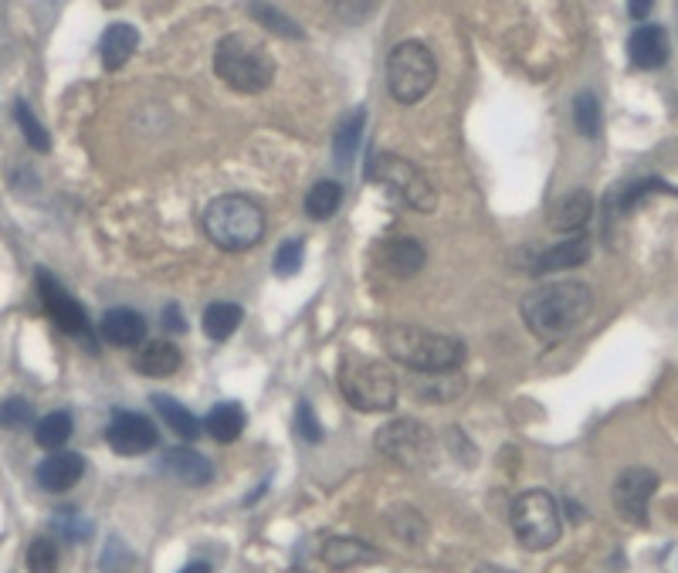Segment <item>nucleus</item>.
Instances as JSON below:
<instances>
[{
    "label": "nucleus",
    "instance_id": "nucleus-31",
    "mask_svg": "<svg viewBox=\"0 0 678 573\" xmlns=\"http://www.w3.org/2000/svg\"><path fill=\"white\" fill-rule=\"evenodd\" d=\"M59 560H62L59 543L48 536H38L32 547H27V570L32 573H54L59 570Z\"/></svg>",
    "mask_w": 678,
    "mask_h": 573
},
{
    "label": "nucleus",
    "instance_id": "nucleus-40",
    "mask_svg": "<svg viewBox=\"0 0 678 573\" xmlns=\"http://www.w3.org/2000/svg\"><path fill=\"white\" fill-rule=\"evenodd\" d=\"M180 573H211V566H208V563H201V560H197V563H187Z\"/></svg>",
    "mask_w": 678,
    "mask_h": 573
},
{
    "label": "nucleus",
    "instance_id": "nucleus-19",
    "mask_svg": "<svg viewBox=\"0 0 678 573\" xmlns=\"http://www.w3.org/2000/svg\"><path fill=\"white\" fill-rule=\"evenodd\" d=\"M590 258V245L583 238H570L563 245H553V248H536V254L529 258V269L532 272H563V269H577Z\"/></svg>",
    "mask_w": 678,
    "mask_h": 573
},
{
    "label": "nucleus",
    "instance_id": "nucleus-8",
    "mask_svg": "<svg viewBox=\"0 0 678 573\" xmlns=\"http://www.w3.org/2000/svg\"><path fill=\"white\" fill-rule=\"evenodd\" d=\"M513 533L526 550H550L563 533L560 502L547 489H529L513 502Z\"/></svg>",
    "mask_w": 678,
    "mask_h": 573
},
{
    "label": "nucleus",
    "instance_id": "nucleus-4",
    "mask_svg": "<svg viewBox=\"0 0 678 573\" xmlns=\"http://www.w3.org/2000/svg\"><path fill=\"white\" fill-rule=\"evenodd\" d=\"M336 384L356 411L384 414L398 404V377H393V370L377 357L343 353L336 363Z\"/></svg>",
    "mask_w": 678,
    "mask_h": 573
},
{
    "label": "nucleus",
    "instance_id": "nucleus-1",
    "mask_svg": "<svg viewBox=\"0 0 678 573\" xmlns=\"http://www.w3.org/2000/svg\"><path fill=\"white\" fill-rule=\"evenodd\" d=\"M590 309H593L590 285L577 278H560L523 296V323L543 342H560L574 329H580V323L590 316Z\"/></svg>",
    "mask_w": 678,
    "mask_h": 573
},
{
    "label": "nucleus",
    "instance_id": "nucleus-17",
    "mask_svg": "<svg viewBox=\"0 0 678 573\" xmlns=\"http://www.w3.org/2000/svg\"><path fill=\"white\" fill-rule=\"evenodd\" d=\"M590 211H593V197L587 190H567L550 208L553 232H560V235H577V232H583V224L590 221Z\"/></svg>",
    "mask_w": 678,
    "mask_h": 573
},
{
    "label": "nucleus",
    "instance_id": "nucleus-2",
    "mask_svg": "<svg viewBox=\"0 0 678 573\" xmlns=\"http://www.w3.org/2000/svg\"><path fill=\"white\" fill-rule=\"evenodd\" d=\"M387 357L411 366L414 374H451L465 360V342L448 333H431L417 326H390L380 336Z\"/></svg>",
    "mask_w": 678,
    "mask_h": 573
},
{
    "label": "nucleus",
    "instance_id": "nucleus-13",
    "mask_svg": "<svg viewBox=\"0 0 678 573\" xmlns=\"http://www.w3.org/2000/svg\"><path fill=\"white\" fill-rule=\"evenodd\" d=\"M81 475H85V458L75 451H51L38 465V485L51 496H62V493L75 489Z\"/></svg>",
    "mask_w": 678,
    "mask_h": 573
},
{
    "label": "nucleus",
    "instance_id": "nucleus-28",
    "mask_svg": "<svg viewBox=\"0 0 678 573\" xmlns=\"http://www.w3.org/2000/svg\"><path fill=\"white\" fill-rule=\"evenodd\" d=\"M339 204H343V187L332 180H319L305 194V214L313 221H329L339 211Z\"/></svg>",
    "mask_w": 678,
    "mask_h": 573
},
{
    "label": "nucleus",
    "instance_id": "nucleus-14",
    "mask_svg": "<svg viewBox=\"0 0 678 573\" xmlns=\"http://www.w3.org/2000/svg\"><path fill=\"white\" fill-rule=\"evenodd\" d=\"M628 54H631L635 68H644V72L662 68L668 62V35H665V27L638 24L631 32V38H628Z\"/></svg>",
    "mask_w": 678,
    "mask_h": 573
},
{
    "label": "nucleus",
    "instance_id": "nucleus-3",
    "mask_svg": "<svg viewBox=\"0 0 678 573\" xmlns=\"http://www.w3.org/2000/svg\"><path fill=\"white\" fill-rule=\"evenodd\" d=\"M204 235L224 251H248L265 238V208L244 194H221L204 208Z\"/></svg>",
    "mask_w": 678,
    "mask_h": 573
},
{
    "label": "nucleus",
    "instance_id": "nucleus-37",
    "mask_svg": "<svg viewBox=\"0 0 678 573\" xmlns=\"http://www.w3.org/2000/svg\"><path fill=\"white\" fill-rule=\"evenodd\" d=\"M296 418H299V432H302V438H305V441H313V445H319V441H323V427H319L313 408H309L305 400L299 404V414H296Z\"/></svg>",
    "mask_w": 678,
    "mask_h": 573
},
{
    "label": "nucleus",
    "instance_id": "nucleus-15",
    "mask_svg": "<svg viewBox=\"0 0 678 573\" xmlns=\"http://www.w3.org/2000/svg\"><path fill=\"white\" fill-rule=\"evenodd\" d=\"M99 336L109 342V347H120V350L139 347L143 336H147V320L139 316L136 309H126V306L109 309L102 316V323H99Z\"/></svg>",
    "mask_w": 678,
    "mask_h": 573
},
{
    "label": "nucleus",
    "instance_id": "nucleus-10",
    "mask_svg": "<svg viewBox=\"0 0 678 573\" xmlns=\"http://www.w3.org/2000/svg\"><path fill=\"white\" fill-rule=\"evenodd\" d=\"M38 292H41L45 312H48L51 323L59 326L62 333H68L75 339H85V336L92 333L89 312L81 309V302L68 289H62V282L54 278L48 269H38Z\"/></svg>",
    "mask_w": 678,
    "mask_h": 573
},
{
    "label": "nucleus",
    "instance_id": "nucleus-38",
    "mask_svg": "<svg viewBox=\"0 0 678 573\" xmlns=\"http://www.w3.org/2000/svg\"><path fill=\"white\" fill-rule=\"evenodd\" d=\"M184 326H187V323H184V312H180L174 302H170V306L163 309V329H166V333H184Z\"/></svg>",
    "mask_w": 678,
    "mask_h": 573
},
{
    "label": "nucleus",
    "instance_id": "nucleus-29",
    "mask_svg": "<svg viewBox=\"0 0 678 573\" xmlns=\"http://www.w3.org/2000/svg\"><path fill=\"white\" fill-rule=\"evenodd\" d=\"M652 190H671L668 184H662V180H655V177H641V180H635V184H625V187H617L611 197H607V211H614V214H625V211H631L638 200H644Z\"/></svg>",
    "mask_w": 678,
    "mask_h": 573
},
{
    "label": "nucleus",
    "instance_id": "nucleus-36",
    "mask_svg": "<svg viewBox=\"0 0 678 573\" xmlns=\"http://www.w3.org/2000/svg\"><path fill=\"white\" fill-rule=\"evenodd\" d=\"M129 570H133V553L126 550V543L109 536V547L102 553V573H129Z\"/></svg>",
    "mask_w": 678,
    "mask_h": 573
},
{
    "label": "nucleus",
    "instance_id": "nucleus-30",
    "mask_svg": "<svg viewBox=\"0 0 678 573\" xmlns=\"http://www.w3.org/2000/svg\"><path fill=\"white\" fill-rule=\"evenodd\" d=\"M14 120H17V126H21V133H24V139L32 142L35 150H41V153H48L51 150V139H48V129L35 120V112H32V105H27L24 99H17L14 102Z\"/></svg>",
    "mask_w": 678,
    "mask_h": 573
},
{
    "label": "nucleus",
    "instance_id": "nucleus-39",
    "mask_svg": "<svg viewBox=\"0 0 678 573\" xmlns=\"http://www.w3.org/2000/svg\"><path fill=\"white\" fill-rule=\"evenodd\" d=\"M648 11H652V0H635V4L628 8V14H631V17H644Z\"/></svg>",
    "mask_w": 678,
    "mask_h": 573
},
{
    "label": "nucleus",
    "instance_id": "nucleus-27",
    "mask_svg": "<svg viewBox=\"0 0 678 573\" xmlns=\"http://www.w3.org/2000/svg\"><path fill=\"white\" fill-rule=\"evenodd\" d=\"M384 262L393 275H401V278H411L420 265H424V248L411 238H398V241H390L384 248Z\"/></svg>",
    "mask_w": 678,
    "mask_h": 573
},
{
    "label": "nucleus",
    "instance_id": "nucleus-18",
    "mask_svg": "<svg viewBox=\"0 0 678 573\" xmlns=\"http://www.w3.org/2000/svg\"><path fill=\"white\" fill-rule=\"evenodd\" d=\"M139 48V32L133 24H109L99 38V59L109 72H120Z\"/></svg>",
    "mask_w": 678,
    "mask_h": 573
},
{
    "label": "nucleus",
    "instance_id": "nucleus-21",
    "mask_svg": "<svg viewBox=\"0 0 678 573\" xmlns=\"http://www.w3.org/2000/svg\"><path fill=\"white\" fill-rule=\"evenodd\" d=\"M377 560H380V553L371 547V543H360L350 536L326 539V547H323V563L329 570H350L356 563H377Z\"/></svg>",
    "mask_w": 678,
    "mask_h": 573
},
{
    "label": "nucleus",
    "instance_id": "nucleus-25",
    "mask_svg": "<svg viewBox=\"0 0 678 573\" xmlns=\"http://www.w3.org/2000/svg\"><path fill=\"white\" fill-rule=\"evenodd\" d=\"M72 432H75L72 414H68V411H51V414H45V418L38 421V427H35V441H38V448L62 451V448L68 445Z\"/></svg>",
    "mask_w": 678,
    "mask_h": 573
},
{
    "label": "nucleus",
    "instance_id": "nucleus-20",
    "mask_svg": "<svg viewBox=\"0 0 678 573\" xmlns=\"http://www.w3.org/2000/svg\"><path fill=\"white\" fill-rule=\"evenodd\" d=\"M184 363V353L170 339H150L143 350L136 353V370L143 377H170L177 374Z\"/></svg>",
    "mask_w": 678,
    "mask_h": 573
},
{
    "label": "nucleus",
    "instance_id": "nucleus-16",
    "mask_svg": "<svg viewBox=\"0 0 678 573\" xmlns=\"http://www.w3.org/2000/svg\"><path fill=\"white\" fill-rule=\"evenodd\" d=\"M160 469H163V475L177 478L184 485H208L214 478L211 462L201 451H193V448H170L160 458Z\"/></svg>",
    "mask_w": 678,
    "mask_h": 573
},
{
    "label": "nucleus",
    "instance_id": "nucleus-22",
    "mask_svg": "<svg viewBox=\"0 0 678 573\" xmlns=\"http://www.w3.org/2000/svg\"><path fill=\"white\" fill-rule=\"evenodd\" d=\"M204 432L221 445L235 441L244 432V411L238 400H221V404H214L211 414L204 418Z\"/></svg>",
    "mask_w": 678,
    "mask_h": 573
},
{
    "label": "nucleus",
    "instance_id": "nucleus-11",
    "mask_svg": "<svg viewBox=\"0 0 678 573\" xmlns=\"http://www.w3.org/2000/svg\"><path fill=\"white\" fill-rule=\"evenodd\" d=\"M658 493V475L652 469H628L614 482V506L635 526H648V502Z\"/></svg>",
    "mask_w": 678,
    "mask_h": 573
},
{
    "label": "nucleus",
    "instance_id": "nucleus-32",
    "mask_svg": "<svg viewBox=\"0 0 678 573\" xmlns=\"http://www.w3.org/2000/svg\"><path fill=\"white\" fill-rule=\"evenodd\" d=\"M574 120H577V129L583 133V136H598L601 133V102H598V96L593 92H580L577 99H574Z\"/></svg>",
    "mask_w": 678,
    "mask_h": 573
},
{
    "label": "nucleus",
    "instance_id": "nucleus-7",
    "mask_svg": "<svg viewBox=\"0 0 678 573\" xmlns=\"http://www.w3.org/2000/svg\"><path fill=\"white\" fill-rule=\"evenodd\" d=\"M438 62L428 45L401 41L387 54V92L401 105H414L435 89Z\"/></svg>",
    "mask_w": 678,
    "mask_h": 573
},
{
    "label": "nucleus",
    "instance_id": "nucleus-33",
    "mask_svg": "<svg viewBox=\"0 0 678 573\" xmlns=\"http://www.w3.org/2000/svg\"><path fill=\"white\" fill-rule=\"evenodd\" d=\"M35 421V408L27 404L24 397H8L4 404H0V427H8V432H21Z\"/></svg>",
    "mask_w": 678,
    "mask_h": 573
},
{
    "label": "nucleus",
    "instance_id": "nucleus-35",
    "mask_svg": "<svg viewBox=\"0 0 678 573\" xmlns=\"http://www.w3.org/2000/svg\"><path fill=\"white\" fill-rule=\"evenodd\" d=\"M251 17L259 21V24H265L268 32H275V35H289V38H302V32H299V24L292 21V17H286L281 11H275V8H251Z\"/></svg>",
    "mask_w": 678,
    "mask_h": 573
},
{
    "label": "nucleus",
    "instance_id": "nucleus-24",
    "mask_svg": "<svg viewBox=\"0 0 678 573\" xmlns=\"http://www.w3.org/2000/svg\"><path fill=\"white\" fill-rule=\"evenodd\" d=\"M241 320H244V312H241V306L238 302H211L208 309H204V333L214 339V342H224V339H231L235 336V329L241 326Z\"/></svg>",
    "mask_w": 678,
    "mask_h": 573
},
{
    "label": "nucleus",
    "instance_id": "nucleus-34",
    "mask_svg": "<svg viewBox=\"0 0 678 573\" xmlns=\"http://www.w3.org/2000/svg\"><path fill=\"white\" fill-rule=\"evenodd\" d=\"M302 258H305V245L299 241V238H292V241H281L278 245V251H275V275H281V278H292L299 269H302Z\"/></svg>",
    "mask_w": 678,
    "mask_h": 573
},
{
    "label": "nucleus",
    "instance_id": "nucleus-12",
    "mask_svg": "<svg viewBox=\"0 0 678 573\" xmlns=\"http://www.w3.org/2000/svg\"><path fill=\"white\" fill-rule=\"evenodd\" d=\"M105 441L116 454H126V458H136V454H147L156 448L160 435H156V424L147 418V414H136V411H116L105 427Z\"/></svg>",
    "mask_w": 678,
    "mask_h": 573
},
{
    "label": "nucleus",
    "instance_id": "nucleus-5",
    "mask_svg": "<svg viewBox=\"0 0 678 573\" xmlns=\"http://www.w3.org/2000/svg\"><path fill=\"white\" fill-rule=\"evenodd\" d=\"M214 72L235 92H265L275 78V62L262 41L248 35H228L214 48Z\"/></svg>",
    "mask_w": 678,
    "mask_h": 573
},
{
    "label": "nucleus",
    "instance_id": "nucleus-23",
    "mask_svg": "<svg viewBox=\"0 0 678 573\" xmlns=\"http://www.w3.org/2000/svg\"><path fill=\"white\" fill-rule=\"evenodd\" d=\"M150 404L160 411V418L166 421V427H170V432H174L177 438H184V441H193L197 435H201V421H197L184 404H180V400H174V397H166V394H153L150 397Z\"/></svg>",
    "mask_w": 678,
    "mask_h": 573
},
{
    "label": "nucleus",
    "instance_id": "nucleus-26",
    "mask_svg": "<svg viewBox=\"0 0 678 573\" xmlns=\"http://www.w3.org/2000/svg\"><path fill=\"white\" fill-rule=\"evenodd\" d=\"M363 126H366V109H353L347 120H339L336 126V136H332V150H336V160L339 163H350L356 147H360V139H363Z\"/></svg>",
    "mask_w": 678,
    "mask_h": 573
},
{
    "label": "nucleus",
    "instance_id": "nucleus-9",
    "mask_svg": "<svg viewBox=\"0 0 678 573\" xmlns=\"http://www.w3.org/2000/svg\"><path fill=\"white\" fill-rule=\"evenodd\" d=\"M377 451L401 469H431L435 435L428 424H420L414 418H398L377 432Z\"/></svg>",
    "mask_w": 678,
    "mask_h": 573
},
{
    "label": "nucleus",
    "instance_id": "nucleus-6",
    "mask_svg": "<svg viewBox=\"0 0 678 573\" xmlns=\"http://www.w3.org/2000/svg\"><path fill=\"white\" fill-rule=\"evenodd\" d=\"M366 180L384 187L390 197H398L404 208L428 214L438 208V187L431 184V177L424 170L398 153H377L366 166Z\"/></svg>",
    "mask_w": 678,
    "mask_h": 573
}]
</instances>
